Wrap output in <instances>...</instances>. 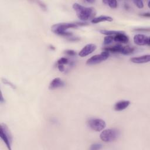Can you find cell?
I'll use <instances>...</instances> for the list:
<instances>
[{
	"label": "cell",
	"mask_w": 150,
	"mask_h": 150,
	"mask_svg": "<svg viewBox=\"0 0 150 150\" xmlns=\"http://www.w3.org/2000/svg\"><path fill=\"white\" fill-rule=\"evenodd\" d=\"M86 25H87V23L84 22L59 23L54 24L52 26V30L55 34L67 38L73 35L71 32L67 31L68 29L75 28L79 26H84Z\"/></svg>",
	"instance_id": "1"
},
{
	"label": "cell",
	"mask_w": 150,
	"mask_h": 150,
	"mask_svg": "<svg viewBox=\"0 0 150 150\" xmlns=\"http://www.w3.org/2000/svg\"><path fill=\"white\" fill-rule=\"evenodd\" d=\"M73 8L76 12L77 16L81 21H91L95 18L96 12L93 7H86L78 3H74L73 4Z\"/></svg>",
	"instance_id": "2"
},
{
	"label": "cell",
	"mask_w": 150,
	"mask_h": 150,
	"mask_svg": "<svg viewBox=\"0 0 150 150\" xmlns=\"http://www.w3.org/2000/svg\"><path fill=\"white\" fill-rule=\"evenodd\" d=\"M120 131L117 128H108L102 130L100 134V139L105 142H111L118 138Z\"/></svg>",
	"instance_id": "3"
},
{
	"label": "cell",
	"mask_w": 150,
	"mask_h": 150,
	"mask_svg": "<svg viewBox=\"0 0 150 150\" xmlns=\"http://www.w3.org/2000/svg\"><path fill=\"white\" fill-rule=\"evenodd\" d=\"M0 137L7 148L11 150L12 144V137L8 126L5 124H1Z\"/></svg>",
	"instance_id": "4"
},
{
	"label": "cell",
	"mask_w": 150,
	"mask_h": 150,
	"mask_svg": "<svg viewBox=\"0 0 150 150\" xmlns=\"http://www.w3.org/2000/svg\"><path fill=\"white\" fill-rule=\"evenodd\" d=\"M88 127L92 130L100 132L103 130L106 127V123L104 120L100 118H91L87 121Z\"/></svg>",
	"instance_id": "5"
},
{
	"label": "cell",
	"mask_w": 150,
	"mask_h": 150,
	"mask_svg": "<svg viewBox=\"0 0 150 150\" xmlns=\"http://www.w3.org/2000/svg\"><path fill=\"white\" fill-rule=\"evenodd\" d=\"M110 54L108 52L103 51L101 53L94 55L93 56L89 58L86 64L87 65H94L100 63L105 60H106L109 57Z\"/></svg>",
	"instance_id": "6"
},
{
	"label": "cell",
	"mask_w": 150,
	"mask_h": 150,
	"mask_svg": "<svg viewBox=\"0 0 150 150\" xmlns=\"http://www.w3.org/2000/svg\"><path fill=\"white\" fill-rule=\"evenodd\" d=\"M134 42L138 46H149V37L143 34H136L133 38Z\"/></svg>",
	"instance_id": "7"
},
{
	"label": "cell",
	"mask_w": 150,
	"mask_h": 150,
	"mask_svg": "<svg viewBox=\"0 0 150 150\" xmlns=\"http://www.w3.org/2000/svg\"><path fill=\"white\" fill-rule=\"evenodd\" d=\"M96 48V45L93 43L87 44L81 49L79 53V55L81 57H84L92 53L94 51H95Z\"/></svg>",
	"instance_id": "8"
},
{
	"label": "cell",
	"mask_w": 150,
	"mask_h": 150,
	"mask_svg": "<svg viewBox=\"0 0 150 150\" xmlns=\"http://www.w3.org/2000/svg\"><path fill=\"white\" fill-rule=\"evenodd\" d=\"M65 86V83L59 77H56L53 79L49 85V88L50 90H54L60 87H62Z\"/></svg>",
	"instance_id": "9"
},
{
	"label": "cell",
	"mask_w": 150,
	"mask_h": 150,
	"mask_svg": "<svg viewBox=\"0 0 150 150\" xmlns=\"http://www.w3.org/2000/svg\"><path fill=\"white\" fill-rule=\"evenodd\" d=\"M130 61L134 63L142 64L148 63L150 61V55L145 54L138 57H134L130 59Z\"/></svg>",
	"instance_id": "10"
},
{
	"label": "cell",
	"mask_w": 150,
	"mask_h": 150,
	"mask_svg": "<svg viewBox=\"0 0 150 150\" xmlns=\"http://www.w3.org/2000/svg\"><path fill=\"white\" fill-rule=\"evenodd\" d=\"M124 49V46L118 44L112 46H107L103 49L104 51L107 52L108 53H121L122 54Z\"/></svg>",
	"instance_id": "11"
},
{
	"label": "cell",
	"mask_w": 150,
	"mask_h": 150,
	"mask_svg": "<svg viewBox=\"0 0 150 150\" xmlns=\"http://www.w3.org/2000/svg\"><path fill=\"white\" fill-rule=\"evenodd\" d=\"M130 104V101L128 100H120L115 103L114 105V110L121 111L126 109Z\"/></svg>",
	"instance_id": "12"
},
{
	"label": "cell",
	"mask_w": 150,
	"mask_h": 150,
	"mask_svg": "<svg viewBox=\"0 0 150 150\" xmlns=\"http://www.w3.org/2000/svg\"><path fill=\"white\" fill-rule=\"evenodd\" d=\"M114 41L120 43H127L129 41V38L123 32L114 36Z\"/></svg>",
	"instance_id": "13"
},
{
	"label": "cell",
	"mask_w": 150,
	"mask_h": 150,
	"mask_svg": "<svg viewBox=\"0 0 150 150\" xmlns=\"http://www.w3.org/2000/svg\"><path fill=\"white\" fill-rule=\"evenodd\" d=\"M113 21V19L112 17L110 16H106V15H101L97 17L94 18L91 21V22L92 23H98L102 22H111Z\"/></svg>",
	"instance_id": "14"
},
{
	"label": "cell",
	"mask_w": 150,
	"mask_h": 150,
	"mask_svg": "<svg viewBox=\"0 0 150 150\" xmlns=\"http://www.w3.org/2000/svg\"><path fill=\"white\" fill-rule=\"evenodd\" d=\"M121 31L118 30H100V32L101 34L105 35L106 36H115V35L120 33Z\"/></svg>",
	"instance_id": "15"
},
{
	"label": "cell",
	"mask_w": 150,
	"mask_h": 150,
	"mask_svg": "<svg viewBox=\"0 0 150 150\" xmlns=\"http://www.w3.org/2000/svg\"><path fill=\"white\" fill-rule=\"evenodd\" d=\"M103 4L107 5L111 8H116L118 6V2L117 1H110V0H104L102 1Z\"/></svg>",
	"instance_id": "16"
},
{
	"label": "cell",
	"mask_w": 150,
	"mask_h": 150,
	"mask_svg": "<svg viewBox=\"0 0 150 150\" xmlns=\"http://www.w3.org/2000/svg\"><path fill=\"white\" fill-rule=\"evenodd\" d=\"M134 52V49L132 47H130L129 46H124V49L122 54H129L132 53Z\"/></svg>",
	"instance_id": "17"
},
{
	"label": "cell",
	"mask_w": 150,
	"mask_h": 150,
	"mask_svg": "<svg viewBox=\"0 0 150 150\" xmlns=\"http://www.w3.org/2000/svg\"><path fill=\"white\" fill-rule=\"evenodd\" d=\"M114 41V36H106L104 38L103 44L104 45H108Z\"/></svg>",
	"instance_id": "18"
},
{
	"label": "cell",
	"mask_w": 150,
	"mask_h": 150,
	"mask_svg": "<svg viewBox=\"0 0 150 150\" xmlns=\"http://www.w3.org/2000/svg\"><path fill=\"white\" fill-rule=\"evenodd\" d=\"M69 63V60L66 57H61L57 62V64H62V65L67 64Z\"/></svg>",
	"instance_id": "19"
},
{
	"label": "cell",
	"mask_w": 150,
	"mask_h": 150,
	"mask_svg": "<svg viewBox=\"0 0 150 150\" xmlns=\"http://www.w3.org/2000/svg\"><path fill=\"white\" fill-rule=\"evenodd\" d=\"M103 148V146L100 144H92L90 148V149L91 150H98Z\"/></svg>",
	"instance_id": "20"
},
{
	"label": "cell",
	"mask_w": 150,
	"mask_h": 150,
	"mask_svg": "<svg viewBox=\"0 0 150 150\" xmlns=\"http://www.w3.org/2000/svg\"><path fill=\"white\" fill-rule=\"evenodd\" d=\"M132 2L139 9H141L144 7V2L142 1H133Z\"/></svg>",
	"instance_id": "21"
},
{
	"label": "cell",
	"mask_w": 150,
	"mask_h": 150,
	"mask_svg": "<svg viewBox=\"0 0 150 150\" xmlns=\"http://www.w3.org/2000/svg\"><path fill=\"white\" fill-rule=\"evenodd\" d=\"M66 54H67V55L69 56H75L76 54V53L74 50H67L65 51L64 52Z\"/></svg>",
	"instance_id": "22"
},
{
	"label": "cell",
	"mask_w": 150,
	"mask_h": 150,
	"mask_svg": "<svg viewBox=\"0 0 150 150\" xmlns=\"http://www.w3.org/2000/svg\"><path fill=\"white\" fill-rule=\"evenodd\" d=\"M2 81H3V82H4L5 84L9 85V86H10L11 87H13V88H15V87L13 86V84H12L10 81H8L7 80H6V79H4V80H2Z\"/></svg>",
	"instance_id": "23"
},
{
	"label": "cell",
	"mask_w": 150,
	"mask_h": 150,
	"mask_svg": "<svg viewBox=\"0 0 150 150\" xmlns=\"http://www.w3.org/2000/svg\"><path fill=\"white\" fill-rule=\"evenodd\" d=\"M57 67L60 71H64L65 70L64 65H62V64H57Z\"/></svg>",
	"instance_id": "24"
},
{
	"label": "cell",
	"mask_w": 150,
	"mask_h": 150,
	"mask_svg": "<svg viewBox=\"0 0 150 150\" xmlns=\"http://www.w3.org/2000/svg\"><path fill=\"white\" fill-rule=\"evenodd\" d=\"M38 3H39V5L41 7V8L42 9H46V5L43 3V2H38Z\"/></svg>",
	"instance_id": "25"
},
{
	"label": "cell",
	"mask_w": 150,
	"mask_h": 150,
	"mask_svg": "<svg viewBox=\"0 0 150 150\" xmlns=\"http://www.w3.org/2000/svg\"><path fill=\"white\" fill-rule=\"evenodd\" d=\"M141 15L144 16V17H148L149 18V16H150V13L149 12H147V13H141Z\"/></svg>",
	"instance_id": "26"
},
{
	"label": "cell",
	"mask_w": 150,
	"mask_h": 150,
	"mask_svg": "<svg viewBox=\"0 0 150 150\" xmlns=\"http://www.w3.org/2000/svg\"><path fill=\"white\" fill-rule=\"evenodd\" d=\"M85 2H87V3H89V4H91V3H94L95 2V1H91V0H87V1H84Z\"/></svg>",
	"instance_id": "27"
},
{
	"label": "cell",
	"mask_w": 150,
	"mask_h": 150,
	"mask_svg": "<svg viewBox=\"0 0 150 150\" xmlns=\"http://www.w3.org/2000/svg\"><path fill=\"white\" fill-rule=\"evenodd\" d=\"M3 100H4V98H3L2 95H1V103H2V102H3Z\"/></svg>",
	"instance_id": "28"
}]
</instances>
